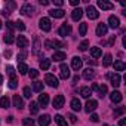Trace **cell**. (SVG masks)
<instances>
[{"mask_svg":"<svg viewBox=\"0 0 126 126\" xmlns=\"http://www.w3.org/2000/svg\"><path fill=\"white\" fill-rule=\"evenodd\" d=\"M45 82H46L50 88H58V86H59V80H58V77H55L53 74H46V76H45Z\"/></svg>","mask_w":126,"mask_h":126,"instance_id":"6da1fadb","label":"cell"},{"mask_svg":"<svg viewBox=\"0 0 126 126\" xmlns=\"http://www.w3.org/2000/svg\"><path fill=\"white\" fill-rule=\"evenodd\" d=\"M21 15H24V16H31L33 14H34V6H31L30 3H25V5H22V8H21Z\"/></svg>","mask_w":126,"mask_h":126,"instance_id":"7a4b0ae2","label":"cell"},{"mask_svg":"<svg viewBox=\"0 0 126 126\" xmlns=\"http://www.w3.org/2000/svg\"><path fill=\"white\" fill-rule=\"evenodd\" d=\"M39 27H40V30L42 31H50V28H52V25H50V19L49 18H42L40 21H39Z\"/></svg>","mask_w":126,"mask_h":126,"instance_id":"3957f363","label":"cell"},{"mask_svg":"<svg viewBox=\"0 0 126 126\" xmlns=\"http://www.w3.org/2000/svg\"><path fill=\"white\" fill-rule=\"evenodd\" d=\"M107 77L110 79V83H111V86H113V88H119V86H120V74H119V73L108 74Z\"/></svg>","mask_w":126,"mask_h":126,"instance_id":"277c9868","label":"cell"},{"mask_svg":"<svg viewBox=\"0 0 126 126\" xmlns=\"http://www.w3.org/2000/svg\"><path fill=\"white\" fill-rule=\"evenodd\" d=\"M64 102H65L64 95H56L53 98V101H52V105H53V108H61L62 105H64Z\"/></svg>","mask_w":126,"mask_h":126,"instance_id":"5b68a950","label":"cell"},{"mask_svg":"<svg viewBox=\"0 0 126 126\" xmlns=\"http://www.w3.org/2000/svg\"><path fill=\"white\" fill-rule=\"evenodd\" d=\"M85 12H86V15H88V18H89V19H96V18L99 16V12H98L94 6H88Z\"/></svg>","mask_w":126,"mask_h":126,"instance_id":"8992f818","label":"cell"},{"mask_svg":"<svg viewBox=\"0 0 126 126\" xmlns=\"http://www.w3.org/2000/svg\"><path fill=\"white\" fill-rule=\"evenodd\" d=\"M58 33H59V36H62V37H67V36L71 34V27H70L68 24H62V25L59 27Z\"/></svg>","mask_w":126,"mask_h":126,"instance_id":"52a82bcc","label":"cell"},{"mask_svg":"<svg viewBox=\"0 0 126 126\" xmlns=\"http://www.w3.org/2000/svg\"><path fill=\"white\" fill-rule=\"evenodd\" d=\"M82 65H83V61H82V58H79V56H74V58L71 59V67H73V70L79 71V70L82 68Z\"/></svg>","mask_w":126,"mask_h":126,"instance_id":"ba28073f","label":"cell"},{"mask_svg":"<svg viewBox=\"0 0 126 126\" xmlns=\"http://www.w3.org/2000/svg\"><path fill=\"white\" fill-rule=\"evenodd\" d=\"M59 70H61V79H68L70 77V67L67 64L62 62L61 67H59Z\"/></svg>","mask_w":126,"mask_h":126,"instance_id":"9c48e42d","label":"cell"},{"mask_svg":"<svg viewBox=\"0 0 126 126\" xmlns=\"http://www.w3.org/2000/svg\"><path fill=\"white\" fill-rule=\"evenodd\" d=\"M107 31H108V27H107V24H98L96 25V36H99V37H104L105 34H107Z\"/></svg>","mask_w":126,"mask_h":126,"instance_id":"30bf717a","label":"cell"},{"mask_svg":"<svg viewBox=\"0 0 126 126\" xmlns=\"http://www.w3.org/2000/svg\"><path fill=\"white\" fill-rule=\"evenodd\" d=\"M96 107H98V102H96L95 99H88L85 110H86V113H92V111L96 110Z\"/></svg>","mask_w":126,"mask_h":126,"instance_id":"8fae6325","label":"cell"},{"mask_svg":"<svg viewBox=\"0 0 126 126\" xmlns=\"http://www.w3.org/2000/svg\"><path fill=\"white\" fill-rule=\"evenodd\" d=\"M98 6H99L102 11H111V9L114 8V5L110 3V2H107V0H98Z\"/></svg>","mask_w":126,"mask_h":126,"instance_id":"7c38bea8","label":"cell"},{"mask_svg":"<svg viewBox=\"0 0 126 126\" xmlns=\"http://www.w3.org/2000/svg\"><path fill=\"white\" fill-rule=\"evenodd\" d=\"M108 25H110L113 30L119 28V27H120V21H119V18H117V16H114V15H111V16L108 18ZM108 25H107V27H108Z\"/></svg>","mask_w":126,"mask_h":126,"instance_id":"4fadbf2b","label":"cell"},{"mask_svg":"<svg viewBox=\"0 0 126 126\" xmlns=\"http://www.w3.org/2000/svg\"><path fill=\"white\" fill-rule=\"evenodd\" d=\"M83 9H80V8H76L73 12H71V18H73V21H80L82 19V16H83Z\"/></svg>","mask_w":126,"mask_h":126,"instance_id":"5bb4252c","label":"cell"},{"mask_svg":"<svg viewBox=\"0 0 126 126\" xmlns=\"http://www.w3.org/2000/svg\"><path fill=\"white\" fill-rule=\"evenodd\" d=\"M16 45H18V47H21L22 50L28 46V40H27V37L25 36H18V39H16Z\"/></svg>","mask_w":126,"mask_h":126,"instance_id":"9a60e30c","label":"cell"},{"mask_svg":"<svg viewBox=\"0 0 126 126\" xmlns=\"http://www.w3.org/2000/svg\"><path fill=\"white\" fill-rule=\"evenodd\" d=\"M122 94L119 92V91H113L111 94H110V99H111V102H114V104H117V102H120L122 101Z\"/></svg>","mask_w":126,"mask_h":126,"instance_id":"2e32d148","label":"cell"},{"mask_svg":"<svg viewBox=\"0 0 126 126\" xmlns=\"http://www.w3.org/2000/svg\"><path fill=\"white\" fill-rule=\"evenodd\" d=\"M50 123V116L49 114H43L39 117V126H49Z\"/></svg>","mask_w":126,"mask_h":126,"instance_id":"e0dca14e","label":"cell"},{"mask_svg":"<svg viewBox=\"0 0 126 126\" xmlns=\"http://www.w3.org/2000/svg\"><path fill=\"white\" fill-rule=\"evenodd\" d=\"M12 102H14V107H16L18 110H21V108L24 107V101H22V98H21L19 95H15L14 99H12Z\"/></svg>","mask_w":126,"mask_h":126,"instance_id":"ac0fdd59","label":"cell"},{"mask_svg":"<svg viewBox=\"0 0 126 126\" xmlns=\"http://www.w3.org/2000/svg\"><path fill=\"white\" fill-rule=\"evenodd\" d=\"M49 15L52 18H62V16L65 15V12L62 11V9H52V11H49Z\"/></svg>","mask_w":126,"mask_h":126,"instance_id":"d6986e66","label":"cell"},{"mask_svg":"<svg viewBox=\"0 0 126 126\" xmlns=\"http://www.w3.org/2000/svg\"><path fill=\"white\" fill-rule=\"evenodd\" d=\"M39 105H42V107H46L47 104H49V95L47 94H42L40 96H39V102H37Z\"/></svg>","mask_w":126,"mask_h":126,"instance_id":"ffe728a7","label":"cell"},{"mask_svg":"<svg viewBox=\"0 0 126 126\" xmlns=\"http://www.w3.org/2000/svg\"><path fill=\"white\" fill-rule=\"evenodd\" d=\"M52 59H55V61H64L65 59V53L62 52V50H55L53 55H52Z\"/></svg>","mask_w":126,"mask_h":126,"instance_id":"44dd1931","label":"cell"},{"mask_svg":"<svg viewBox=\"0 0 126 126\" xmlns=\"http://www.w3.org/2000/svg\"><path fill=\"white\" fill-rule=\"evenodd\" d=\"M80 95H82L83 98L89 99V96L92 95V91H91V88H88V86H83V88H80Z\"/></svg>","mask_w":126,"mask_h":126,"instance_id":"7402d4cb","label":"cell"},{"mask_svg":"<svg viewBox=\"0 0 126 126\" xmlns=\"http://www.w3.org/2000/svg\"><path fill=\"white\" fill-rule=\"evenodd\" d=\"M71 108H73L74 111H80V110H82V102H80V99H77V98L71 99Z\"/></svg>","mask_w":126,"mask_h":126,"instance_id":"603a6c76","label":"cell"},{"mask_svg":"<svg viewBox=\"0 0 126 126\" xmlns=\"http://www.w3.org/2000/svg\"><path fill=\"white\" fill-rule=\"evenodd\" d=\"M125 68H126V65H125L123 61H120V59L114 61V70H116V71H123Z\"/></svg>","mask_w":126,"mask_h":126,"instance_id":"cb8c5ba5","label":"cell"},{"mask_svg":"<svg viewBox=\"0 0 126 126\" xmlns=\"http://www.w3.org/2000/svg\"><path fill=\"white\" fill-rule=\"evenodd\" d=\"M83 77H85L86 80H92V79L95 77V73H94V70H92V68H86V70L83 71Z\"/></svg>","mask_w":126,"mask_h":126,"instance_id":"d4e9b609","label":"cell"},{"mask_svg":"<svg viewBox=\"0 0 126 126\" xmlns=\"http://www.w3.org/2000/svg\"><path fill=\"white\" fill-rule=\"evenodd\" d=\"M18 71H19V74H22V76L28 73V67H27L25 62H18Z\"/></svg>","mask_w":126,"mask_h":126,"instance_id":"484cf974","label":"cell"},{"mask_svg":"<svg viewBox=\"0 0 126 126\" xmlns=\"http://www.w3.org/2000/svg\"><path fill=\"white\" fill-rule=\"evenodd\" d=\"M40 68H42V70H49V68H50V59L43 58V59L40 61Z\"/></svg>","mask_w":126,"mask_h":126,"instance_id":"4316f807","label":"cell"},{"mask_svg":"<svg viewBox=\"0 0 126 126\" xmlns=\"http://www.w3.org/2000/svg\"><path fill=\"white\" fill-rule=\"evenodd\" d=\"M111 59H113V56H111L110 53H105V55H104V59H102V65H104V67H110L111 62H113Z\"/></svg>","mask_w":126,"mask_h":126,"instance_id":"83f0119b","label":"cell"},{"mask_svg":"<svg viewBox=\"0 0 126 126\" xmlns=\"http://www.w3.org/2000/svg\"><path fill=\"white\" fill-rule=\"evenodd\" d=\"M101 55H102V52H101L99 47H96V46L91 47V56H92V58H99Z\"/></svg>","mask_w":126,"mask_h":126,"instance_id":"f1b7e54d","label":"cell"},{"mask_svg":"<svg viewBox=\"0 0 126 126\" xmlns=\"http://www.w3.org/2000/svg\"><path fill=\"white\" fill-rule=\"evenodd\" d=\"M55 122L58 123V126H67V125H68V123H67V120L62 117L61 114H56V116H55Z\"/></svg>","mask_w":126,"mask_h":126,"instance_id":"f546056e","label":"cell"},{"mask_svg":"<svg viewBox=\"0 0 126 126\" xmlns=\"http://www.w3.org/2000/svg\"><path fill=\"white\" fill-rule=\"evenodd\" d=\"M9 105H11V99L8 96H2V98H0V107H2V108H8Z\"/></svg>","mask_w":126,"mask_h":126,"instance_id":"4dcf8cb0","label":"cell"},{"mask_svg":"<svg viewBox=\"0 0 126 126\" xmlns=\"http://www.w3.org/2000/svg\"><path fill=\"white\" fill-rule=\"evenodd\" d=\"M14 40H15V39H14V34H12V33H6V36L3 37V42H5L6 45L14 43Z\"/></svg>","mask_w":126,"mask_h":126,"instance_id":"1f68e13d","label":"cell"},{"mask_svg":"<svg viewBox=\"0 0 126 126\" xmlns=\"http://www.w3.org/2000/svg\"><path fill=\"white\" fill-rule=\"evenodd\" d=\"M39 50H40V40L36 37L33 43V53H39Z\"/></svg>","mask_w":126,"mask_h":126,"instance_id":"d6a6232c","label":"cell"},{"mask_svg":"<svg viewBox=\"0 0 126 126\" xmlns=\"http://www.w3.org/2000/svg\"><path fill=\"white\" fill-rule=\"evenodd\" d=\"M33 91L34 92H42L43 91V83L42 82H34L33 83Z\"/></svg>","mask_w":126,"mask_h":126,"instance_id":"836d02e7","label":"cell"},{"mask_svg":"<svg viewBox=\"0 0 126 126\" xmlns=\"http://www.w3.org/2000/svg\"><path fill=\"white\" fill-rule=\"evenodd\" d=\"M30 113L31 114H37L39 113V104L37 102H31L30 104Z\"/></svg>","mask_w":126,"mask_h":126,"instance_id":"e575fe53","label":"cell"},{"mask_svg":"<svg viewBox=\"0 0 126 126\" xmlns=\"http://www.w3.org/2000/svg\"><path fill=\"white\" fill-rule=\"evenodd\" d=\"M86 31H88V24H86V22H82V24H80V28H79L80 36H86Z\"/></svg>","mask_w":126,"mask_h":126,"instance_id":"d590c367","label":"cell"},{"mask_svg":"<svg viewBox=\"0 0 126 126\" xmlns=\"http://www.w3.org/2000/svg\"><path fill=\"white\" fill-rule=\"evenodd\" d=\"M107 91H108V89H107V86H105V85H102V86H98V94H99V96H101V98L107 95Z\"/></svg>","mask_w":126,"mask_h":126,"instance_id":"8d00e7d4","label":"cell"},{"mask_svg":"<svg viewBox=\"0 0 126 126\" xmlns=\"http://www.w3.org/2000/svg\"><path fill=\"white\" fill-rule=\"evenodd\" d=\"M27 55H28V53H27V50H25V49H24V50H21V52L18 53V62H24V59L27 58Z\"/></svg>","mask_w":126,"mask_h":126,"instance_id":"74e56055","label":"cell"},{"mask_svg":"<svg viewBox=\"0 0 126 126\" xmlns=\"http://www.w3.org/2000/svg\"><path fill=\"white\" fill-rule=\"evenodd\" d=\"M22 123H24V126H36L34 120H33V119H30V117H25V119H22Z\"/></svg>","mask_w":126,"mask_h":126,"instance_id":"f35d334b","label":"cell"},{"mask_svg":"<svg viewBox=\"0 0 126 126\" xmlns=\"http://www.w3.org/2000/svg\"><path fill=\"white\" fill-rule=\"evenodd\" d=\"M6 71H8V76H9L11 79H16V77H15V68H14V67L9 65V67L6 68Z\"/></svg>","mask_w":126,"mask_h":126,"instance_id":"ab89813d","label":"cell"},{"mask_svg":"<svg viewBox=\"0 0 126 126\" xmlns=\"http://www.w3.org/2000/svg\"><path fill=\"white\" fill-rule=\"evenodd\" d=\"M15 28H18L19 31H24V30H25V24H24L22 21H16V22H15Z\"/></svg>","mask_w":126,"mask_h":126,"instance_id":"60d3db41","label":"cell"},{"mask_svg":"<svg viewBox=\"0 0 126 126\" xmlns=\"http://www.w3.org/2000/svg\"><path fill=\"white\" fill-rule=\"evenodd\" d=\"M15 6H16V5H15L14 2H9V3H6V9H5V11H6L8 14H11V11L15 9Z\"/></svg>","mask_w":126,"mask_h":126,"instance_id":"b9f144b4","label":"cell"},{"mask_svg":"<svg viewBox=\"0 0 126 126\" xmlns=\"http://www.w3.org/2000/svg\"><path fill=\"white\" fill-rule=\"evenodd\" d=\"M88 47H89V42H88V40H83V42L80 43V46H79V49H80V50H83V52H85Z\"/></svg>","mask_w":126,"mask_h":126,"instance_id":"7bdbcfd3","label":"cell"},{"mask_svg":"<svg viewBox=\"0 0 126 126\" xmlns=\"http://www.w3.org/2000/svg\"><path fill=\"white\" fill-rule=\"evenodd\" d=\"M8 83H9V88H11V89H16V86H18V82H16V79H11Z\"/></svg>","mask_w":126,"mask_h":126,"instance_id":"ee69618b","label":"cell"},{"mask_svg":"<svg viewBox=\"0 0 126 126\" xmlns=\"http://www.w3.org/2000/svg\"><path fill=\"white\" fill-rule=\"evenodd\" d=\"M6 28L9 30V33H12V31H14V28H15V22L8 21V22H6Z\"/></svg>","mask_w":126,"mask_h":126,"instance_id":"f6af8a7d","label":"cell"},{"mask_svg":"<svg viewBox=\"0 0 126 126\" xmlns=\"http://www.w3.org/2000/svg\"><path fill=\"white\" fill-rule=\"evenodd\" d=\"M22 92H24V96H25V98H31V89H30L28 86H25Z\"/></svg>","mask_w":126,"mask_h":126,"instance_id":"bcb514c9","label":"cell"},{"mask_svg":"<svg viewBox=\"0 0 126 126\" xmlns=\"http://www.w3.org/2000/svg\"><path fill=\"white\" fill-rule=\"evenodd\" d=\"M125 113V107H119L116 111H114V117H119V116H122Z\"/></svg>","mask_w":126,"mask_h":126,"instance_id":"7dc6e473","label":"cell"},{"mask_svg":"<svg viewBox=\"0 0 126 126\" xmlns=\"http://www.w3.org/2000/svg\"><path fill=\"white\" fill-rule=\"evenodd\" d=\"M28 71H30L28 74H30V77H31V79H36V77L39 76V71H37V70H34V68H31V70H28Z\"/></svg>","mask_w":126,"mask_h":126,"instance_id":"c3c4849f","label":"cell"},{"mask_svg":"<svg viewBox=\"0 0 126 126\" xmlns=\"http://www.w3.org/2000/svg\"><path fill=\"white\" fill-rule=\"evenodd\" d=\"M68 119H70V122H71V123H76V122H77V117H76L74 114H70V116H68Z\"/></svg>","mask_w":126,"mask_h":126,"instance_id":"681fc988","label":"cell"},{"mask_svg":"<svg viewBox=\"0 0 126 126\" xmlns=\"http://www.w3.org/2000/svg\"><path fill=\"white\" fill-rule=\"evenodd\" d=\"M91 120H92L94 123H96V122L99 120V117H98V114H92V116H91Z\"/></svg>","mask_w":126,"mask_h":126,"instance_id":"f907efd6","label":"cell"},{"mask_svg":"<svg viewBox=\"0 0 126 126\" xmlns=\"http://www.w3.org/2000/svg\"><path fill=\"white\" fill-rule=\"evenodd\" d=\"M79 3H80V0H70L71 6H79Z\"/></svg>","mask_w":126,"mask_h":126,"instance_id":"816d5d0a","label":"cell"},{"mask_svg":"<svg viewBox=\"0 0 126 126\" xmlns=\"http://www.w3.org/2000/svg\"><path fill=\"white\" fill-rule=\"evenodd\" d=\"M62 3H64L62 0H53V5L55 6H62Z\"/></svg>","mask_w":126,"mask_h":126,"instance_id":"f5cc1de1","label":"cell"},{"mask_svg":"<svg viewBox=\"0 0 126 126\" xmlns=\"http://www.w3.org/2000/svg\"><path fill=\"white\" fill-rule=\"evenodd\" d=\"M86 62H88L89 65H96V61L95 59H86Z\"/></svg>","mask_w":126,"mask_h":126,"instance_id":"db71d44e","label":"cell"},{"mask_svg":"<svg viewBox=\"0 0 126 126\" xmlns=\"http://www.w3.org/2000/svg\"><path fill=\"white\" fill-rule=\"evenodd\" d=\"M40 5H42V6H47L49 2H47V0H40Z\"/></svg>","mask_w":126,"mask_h":126,"instance_id":"11a10c76","label":"cell"},{"mask_svg":"<svg viewBox=\"0 0 126 126\" xmlns=\"http://www.w3.org/2000/svg\"><path fill=\"white\" fill-rule=\"evenodd\" d=\"M91 91H98V85H96V83H94V85H92V89H91Z\"/></svg>","mask_w":126,"mask_h":126,"instance_id":"9f6ffc18","label":"cell"},{"mask_svg":"<svg viewBox=\"0 0 126 126\" xmlns=\"http://www.w3.org/2000/svg\"><path fill=\"white\" fill-rule=\"evenodd\" d=\"M125 123H126V120H125V119H120V122H119V125H120V126H125Z\"/></svg>","mask_w":126,"mask_h":126,"instance_id":"6f0895ef","label":"cell"},{"mask_svg":"<svg viewBox=\"0 0 126 126\" xmlns=\"http://www.w3.org/2000/svg\"><path fill=\"white\" fill-rule=\"evenodd\" d=\"M8 122H9V123H12V122H14V117H12V116H9V117H8Z\"/></svg>","mask_w":126,"mask_h":126,"instance_id":"680465c9","label":"cell"},{"mask_svg":"<svg viewBox=\"0 0 126 126\" xmlns=\"http://www.w3.org/2000/svg\"><path fill=\"white\" fill-rule=\"evenodd\" d=\"M2 83H3V76L0 74V85H2Z\"/></svg>","mask_w":126,"mask_h":126,"instance_id":"91938a15","label":"cell"},{"mask_svg":"<svg viewBox=\"0 0 126 126\" xmlns=\"http://www.w3.org/2000/svg\"><path fill=\"white\" fill-rule=\"evenodd\" d=\"M0 28H2V21H0Z\"/></svg>","mask_w":126,"mask_h":126,"instance_id":"94428289","label":"cell"},{"mask_svg":"<svg viewBox=\"0 0 126 126\" xmlns=\"http://www.w3.org/2000/svg\"><path fill=\"white\" fill-rule=\"evenodd\" d=\"M102 126H108V125H102Z\"/></svg>","mask_w":126,"mask_h":126,"instance_id":"6125c7cd","label":"cell"}]
</instances>
